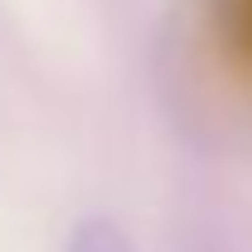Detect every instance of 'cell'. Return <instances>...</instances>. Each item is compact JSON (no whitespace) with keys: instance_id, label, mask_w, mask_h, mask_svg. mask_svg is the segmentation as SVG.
Listing matches in <instances>:
<instances>
[{"instance_id":"cell-2","label":"cell","mask_w":252,"mask_h":252,"mask_svg":"<svg viewBox=\"0 0 252 252\" xmlns=\"http://www.w3.org/2000/svg\"><path fill=\"white\" fill-rule=\"evenodd\" d=\"M224 33L234 52L252 65V0H224Z\"/></svg>"},{"instance_id":"cell-1","label":"cell","mask_w":252,"mask_h":252,"mask_svg":"<svg viewBox=\"0 0 252 252\" xmlns=\"http://www.w3.org/2000/svg\"><path fill=\"white\" fill-rule=\"evenodd\" d=\"M65 252H135V243L126 238V229L108 215H84L65 238Z\"/></svg>"}]
</instances>
